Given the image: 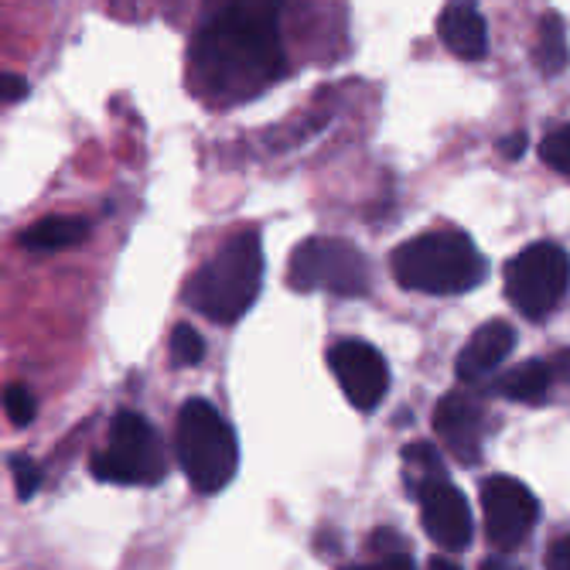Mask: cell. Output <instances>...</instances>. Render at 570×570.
<instances>
[{"label":"cell","instance_id":"16","mask_svg":"<svg viewBox=\"0 0 570 570\" xmlns=\"http://www.w3.org/2000/svg\"><path fill=\"white\" fill-rule=\"evenodd\" d=\"M400 458H403V482H406V492H413V495H421L428 485L448 479L444 461H441L438 448H431V444H406Z\"/></svg>","mask_w":570,"mask_h":570},{"label":"cell","instance_id":"11","mask_svg":"<svg viewBox=\"0 0 570 570\" xmlns=\"http://www.w3.org/2000/svg\"><path fill=\"white\" fill-rule=\"evenodd\" d=\"M417 502H421V523H424L428 537L444 553H461L472 547V509H469L464 492L451 479L428 485L417 495Z\"/></svg>","mask_w":570,"mask_h":570},{"label":"cell","instance_id":"1","mask_svg":"<svg viewBox=\"0 0 570 570\" xmlns=\"http://www.w3.org/2000/svg\"><path fill=\"white\" fill-rule=\"evenodd\" d=\"M284 69L277 11L233 4L198 28L188 48V82L213 102H239L267 89Z\"/></svg>","mask_w":570,"mask_h":570},{"label":"cell","instance_id":"6","mask_svg":"<svg viewBox=\"0 0 570 570\" xmlns=\"http://www.w3.org/2000/svg\"><path fill=\"white\" fill-rule=\"evenodd\" d=\"M287 284L304 294L328 291L338 297H362L370 291V264L355 243L338 236H315L291 253Z\"/></svg>","mask_w":570,"mask_h":570},{"label":"cell","instance_id":"8","mask_svg":"<svg viewBox=\"0 0 570 570\" xmlns=\"http://www.w3.org/2000/svg\"><path fill=\"white\" fill-rule=\"evenodd\" d=\"M482 509H485V537L499 553L520 550L537 527V495L509 475H492L482 482Z\"/></svg>","mask_w":570,"mask_h":570},{"label":"cell","instance_id":"4","mask_svg":"<svg viewBox=\"0 0 570 570\" xmlns=\"http://www.w3.org/2000/svg\"><path fill=\"white\" fill-rule=\"evenodd\" d=\"M175 448H178L181 469L188 475V485L198 495L223 492L239 469L236 431L209 400L191 396L188 403H181Z\"/></svg>","mask_w":570,"mask_h":570},{"label":"cell","instance_id":"23","mask_svg":"<svg viewBox=\"0 0 570 570\" xmlns=\"http://www.w3.org/2000/svg\"><path fill=\"white\" fill-rule=\"evenodd\" d=\"M21 96H28V82L21 76H14V72H0V99L14 102Z\"/></svg>","mask_w":570,"mask_h":570},{"label":"cell","instance_id":"10","mask_svg":"<svg viewBox=\"0 0 570 570\" xmlns=\"http://www.w3.org/2000/svg\"><path fill=\"white\" fill-rule=\"evenodd\" d=\"M434 431L461 464H479L485 444V410L469 390H451L434 406Z\"/></svg>","mask_w":570,"mask_h":570},{"label":"cell","instance_id":"12","mask_svg":"<svg viewBox=\"0 0 570 570\" xmlns=\"http://www.w3.org/2000/svg\"><path fill=\"white\" fill-rule=\"evenodd\" d=\"M515 345V328L502 318H492L485 325L475 328V335L464 342V348L454 358V373L464 386H475L482 380H489L502 362L509 358Z\"/></svg>","mask_w":570,"mask_h":570},{"label":"cell","instance_id":"28","mask_svg":"<svg viewBox=\"0 0 570 570\" xmlns=\"http://www.w3.org/2000/svg\"><path fill=\"white\" fill-rule=\"evenodd\" d=\"M428 570H461L454 560H448V557H434L431 563H428Z\"/></svg>","mask_w":570,"mask_h":570},{"label":"cell","instance_id":"19","mask_svg":"<svg viewBox=\"0 0 570 570\" xmlns=\"http://www.w3.org/2000/svg\"><path fill=\"white\" fill-rule=\"evenodd\" d=\"M168 348H171L175 366H195V362L205 358V342H202V335L191 325H175Z\"/></svg>","mask_w":570,"mask_h":570},{"label":"cell","instance_id":"5","mask_svg":"<svg viewBox=\"0 0 570 570\" xmlns=\"http://www.w3.org/2000/svg\"><path fill=\"white\" fill-rule=\"evenodd\" d=\"M165 451L144 413L120 410L110 424V441L89 458V472L99 482L154 485L165 479Z\"/></svg>","mask_w":570,"mask_h":570},{"label":"cell","instance_id":"27","mask_svg":"<svg viewBox=\"0 0 570 570\" xmlns=\"http://www.w3.org/2000/svg\"><path fill=\"white\" fill-rule=\"evenodd\" d=\"M523 144H527L523 134H512V140H505V154H509V158H515V154H523Z\"/></svg>","mask_w":570,"mask_h":570},{"label":"cell","instance_id":"20","mask_svg":"<svg viewBox=\"0 0 570 570\" xmlns=\"http://www.w3.org/2000/svg\"><path fill=\"white\" fill-rule=\"evenodd\" d=\"M540 158H543L553 171H560L563 178H570V124H563V127H557V130H550V134L543 137V144H540Z\"/></svg>","mask_w":570,"mask_h":570},{"label":"cell","instance_id":"14","mask_svg":"<svg viewBox=\"0 0 570 570\" xmlns=\"http://www.w3.org/2000/svg\"><path fill=\"white\" fill-rule=\"evenodd\" d=\"M86 239H89V219H82V216H45L35 226H28L18 243L24 249H38V253H59V249H72Z\"/></svg>","mask_w":570,"mask_h":570},{"label":"cell","instance_id":"9","mask_svg":"<svg viewBox=\"0 0 570 570\" xmlns=\"http://www.w3.org/2000/svg\"><path fill=\"white\" fill-rule=\"evenodd\" d=\"M328 366L355 410H376L390 390V366L376 345L362 338H342L328 348Z\"/></svg>","mask_w":570,"mask_h":570},{"label":"cell","instance_id":"13","mask_svg":"<svg viewBox=\"0 0 570 570\" xmlns=\"http://www.w3.org/2000/svg\"><path fill=\"white\" fill-rule=\"evenodd\" d=\"M438 31L451 56L464 62H479L489 56V28L475 4H448L438 18Z\"/></svg>","mask_w":570,"mask_h":570},{"label":"cell","instance_id":"24","mask_svg":"<svg viewBox=\"0 0 570 570\" xmlns=\"http://www.w3.org/2000/svg\"><path fill=\"white\" fill-rule=\"evenodd\" d=\"M348 570H413V560H410V553H393V557H380L376 563L348 567Z\"/></svg>","mask_w":570,"mask_h":570},{"label":"cell","instance_id":"3","mask_svg":"<svg viewBox=\"0 0 570 570\" xmlns=\"http://www.w3.org/2000/svg\"><path fill=\"white\" fill-rule=\"evenodd\" d=\"M400 287L421 294H461L482 284L485 261L479 246L458 229H428L400 243L390 256Z\"/></svg>","mask_w":570,"mask_h":570},{"label":"cell","instance_id":"18","mask_svg":"<svg viewBox=\"0 0 570 570\" xmlns=\"http://www.w3.org/2000/svg\"><path fill=\"white\" fill-rule=\"evenodd\" d=\"M0 403H4V413H8V421L14 428H28L35 421V413H38V403H35L31 390L21 386V383L4 386V393H0Z\"/></svg>","mask_w":570,"mask_h":570},{"label":"cell","instance_id":"22","mask_svg":"<svg viewBox=\"0 0 570 570\" xmlns=\"http://www.w3.org/2000/svg\"><path fill=\"white\" fill-rule=\"evenodd\" d=\"M543 563H547V570H570V533H560V537L547 547Z\"/></svg>","mask_w":570,"mask_h":570},{"label":"cell","instance_id":"2","mask_svg":"<svg viewBox=\"0 0 570 570\" xmlns=\"http://www.w3.org/2000/svg\"><path fill=\"white\" fill-rule=\"evenodd\" d=\"M261 284H264L261 233L253 226L236 229L209 261L191 274L185 287V304L216 325H233L253 307L256 294H261Z\"/></svg>","mask_w":570,"mask_h":570},{"label":"cell","instance_id":"7","mask_svg":"<svg viewBox=\"0 0 570 570\" xmlns=\"http://www.w3.org/2000/svg\"><path fill=\"white\" fill-rule=\"evenodd\" d=\"M502 284L509 304L530 322H540L570 287V256L557 243H533L505 264Z\"/></svg>","mask_w":570,"mask_h":570},{"label":"cell","instance_id":"25","mask_svg":"<svg viewBox=\"0 0 570 570\" xmlns=\"http://www.w3.org/2000/svg\"><path fill=\"white\" fill-rule=\"evenodd\" d=\"M550 370H553V380H560V383L570 380V348H563L550 358Z\"/></svg>","mask_w":570,"mask_h":570},{"label":"cell","instance_id":"17","mask_svg":"<svg viewBox=\"0 0 570 570\" xmlns=\"http://www.w3.org/2000/svg\"><path fill=\"white\" fill-rule=\"evenodd\" d=\"M533 56H537L540 72H547V76H557V72L567 69L570 51H567V35H563V24H560L557 14H547L540 21V35H537V51H533Z\"/></svg>","mask_w":570,"mask_h":570},{"label":"cell","instance_id":"21","mask_svg":"<svg viewBox=\"0 0 570 570\" xmlns=\"http://www.w3.org/2000/svg\"><path fill=\"white\" fill-rule=\"evenodd\" d=\"M8 464H11V479H14L18 499L28 502L38 492V485H41V464L35 458H28V454H11Z\"/></svg>","mask_w":570,"mask_h":570},{"label":"cell","instance_id":"15","mask_svg":"<svg viewBox=\"0 0 570 570\" xmlns=\"http://www.w3.org/2000/svg\"><path fill=\"white\" fill-rule=\"evenodd\" d=\"M553 383L557 380L550 370V358H530V362H523V366L509 370L495 386L512 403H540V400H547Z\"/></svg>","mask_w":570,"mask_h":570},{"label":"cell","instance_id":"26","mask_svg":"<svg viewBox=\"0 0 570 570\" xmlns=\"http://www.w3.org/2000/svg\"><path fill=\"white\" fill-rule=\"evenodd\" d=\"M479 570H523L520 563H512V560H505V557H489Z\"/></svg>","mask_w":570,"mask_h":570}]
</instances>
